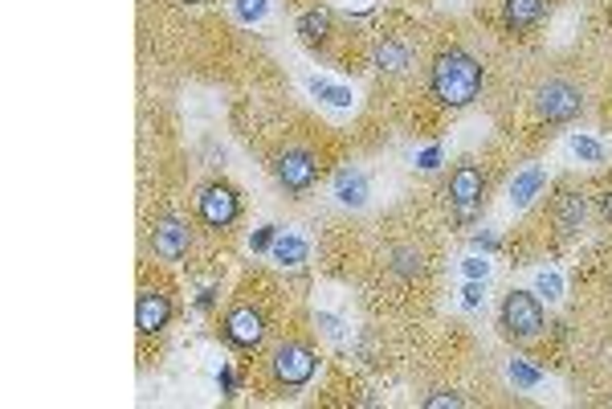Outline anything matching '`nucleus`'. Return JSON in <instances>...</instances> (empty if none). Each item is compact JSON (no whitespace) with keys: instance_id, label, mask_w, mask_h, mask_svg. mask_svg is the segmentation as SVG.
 <instances>
[{"instance_id":"25","label":"nucleus","mask_w":612,"mask_h":409,"mask_svg":"<svg viewBox=\"0 0 612 409\" xmlns=\"http://www.w3.org/2000/svg\"><path fill=\"white\" fill-rule=\"evenodd\" d=\"M482 299H486V279H466V287H461V307L474 312V307H482Z\"/></svg>"},{"instance_id":"32","label":"nucleus","mask_w":612,"mask_h":409,"mask_svg":"<svg viewBox=\"0 0 612 409\" xmlns=\"http://www.w3.org/2000/svg\"><path fill=\"white\" fill-rule=\"evenodd\" d=\"M212 303H217V291H212V287H204V291L196 295V307H201V312H212Z\"/></svg>"},{"instance_id":"14","label":"nucleus","mask_w":612,"mask_h":409,"mask_svg":"<svg viewBox=\"0 0 612 409\" xmlns=\"http://www.w3.org/2000/svg\"><path fill=\"white\" fill-rule=\"evenodd\" d=\"M543 188H547V172L539 164H526L523 172H515V180H510V204H515V209H531Z\"/></svg>"},{"instance_id":"22","label":"nucleus","mask_w":612,"mask_h":409,"mask_svg":"<svg viewBox=\"0 0 612 409\" xmlns=\"http://www.w3.org/2000/svg\"><path fill=\"white\" fill-rule=\"evenodd\" d=\"M535 295L539 299H547V303H559L564 299V279L555 271H539L535 274Z\"/></svg>"},{"instance_id":"12","label":"nucleus","mask_w":612,"mask_h":409,"mask_svg":"<svg viewBox=\"0 0 612 409\" xmlns=\"http://www.w3.org/2000/svg\"><path fill=\"white\" fill-rule=\"evenodd\" d=\"M368 196H372V185H368V176L360 168H339L335 172V201L343 209H364Z\"/></svg>"},{"instance_id":"20","label":"nucleus","mask_w":612,"mask_h":409,"mask_svg":"<svg viewBox=\"0 0 612 409\" xmlns=\"http://www.w3.org/2000/svg\"><path fill=\"white\" fill-rule=\"evenodd\" d=\"M306 87H310V95L323 98L327 107H351V90H347V87H331L327 79H310Z\"/></svg>"},{"instance_id":"19","label":"nucleus","mask_w":612,"mask_h":409,"mask_svg":"<svg viewBox=\"0 0 612 409\" xmlns=\"http://www.w3.org/2000/svg\"><path fill=\"white\" fill-rule=\"evenodd\" d=\"M507 377H510V385H515V389H539V385H543V372H539L531 361H510L507 364Z\"/></svg>"},{"instance_id":"33","label":"nucleus","mask_w":612,"mask_h":409,"mask_svg":"<svg viewBox=\"0 0 612 409\" xmlns=\"http://www.w3.org/2000/svg\"><path fill=\"white\" fill-rule=\"evenodd\" d=\"M600 217H604V221H612V193L600 196Z\"/></svg>"},{"instance_id":"28","label":"nucleus","mask_w":612,"mask_h":409,"mask_svg":"<svg viewBox=\"0 0 612 409\" xmlns=\"http://www.w3.org/2000/svg\"><path fill=\"white\" fill-rule=\"evenodd\" d=\"M318 328H323L327 336H339V331H343V320H339V315H331V312H318Z\"/></svg>"},{"instance_id":"3","label":"nucleus","mask_w":612,"mask_h":409,"mask_svg":"<svg viewBox=\"0 0 612 409\" xmlns=\"http://www.w3.org/2000/svg\"><path fill=\"white\" fill-rule=\"evenodd\" d=\"M535 111L543 123H555V127L575 123L583 115V90L567 79H547L535 90Z\"/></svg>"},{"instance_id":"13","label":"nucleus","mask_w":612,"mask_h":409,"mask_svg":"<svg viewBox=\"0 0 612 409\" xmlns=\"http://www.w3.org/2000/svg\"><path fill=\"white\" fill-rule=\"evenodd\" d=\"M372 66L380 70V74H404V70L412 66V49H409V41H401V38H384V41H376V49H372Z\"/></svg>"},{"instance_id":"27","label":"nucleus","mask_w":612,"mask_h":409,"mask_svg":"<svg viewBox=\"0 0 612 409\" xmlns=\"http://www.w3.org/2000/svg\"><path fill=\"white\" fill-rule=\"evenodd\" d=\"M461 274H466V279H486V274H490V263L474 254V258H466V263H461Z\"/></svg>"},{"instance_id":"23","label":"nucleus","mask_w":612,"mask_h":409,"mask_svg":"<svg viewBox=\"0 0 612 409\" xmlns=\"http://www.w3.org/2000/svg\"><path fill=\"white\" fill-rule=\"evenodd\" d=\"M572 152L583 160V164H604V147L596 144L592 136H572Z\"/></svg>"},{"instance_id":"10","label":"nucleus","mask_w":612,"mask_h":409,"mask_svg":"<svg viewBox=\"0 0 612 409\" xmlns=\"http://www.w3.org/2000/svg\"><path fill=\"white\" fill-rule=\"evenodd\" d=\"M172 323V299L163 291H139V299H135V328H139V336H160L163 328Z\"/></svg>"},{"instance_id":"30","label":"nucleus","mask_w":612,"mask_h":409,"mask_svg":"<svg viewBox=\"0 0 612 409\" xmlns=\"http://www.w3.org/2000/svg\"><path fill=\"white\" fill-rule=\"evenodd\" d=\"M417 164H421V168H425V172H433V168H437V164H441V147H425L421 156H417Z\"/></svg>"},{"instance_id":"2","label":"nucleus","mask_w":612,"mask_h":409,"mask_svg":"<svg viewBox=\"0 0 612 409\" xmlns=\"http://www.w3.org/2000/svg\"><path fill=\"white\" fill-rule=\"evenodd\" d=\"M547 315H543V299L535 291H510L498 307V328L507 340H535L543 331Z\"/></svg>"},{"instance_id":"31","label":"nucleus","mask_w":612,"mask_h":409,"mask_svg":"<svg viewBox=\"0 0 612 409\" xmlns=\"http://www.w3.org/2000/svg\"><path fill=\"white\" fill-rule=\"evenodd\" d=\"M217 385H220V393H225V397H233V393H237V377H233V372H229V369H220Z\"/></svg>"},{"instance_id":"1","label":"nucleus","mask_w":612,"mask_h":409,"mask_svg":"<svg viewBox=\"0 0 612 409\" xmlns=\"http://www.w3.org/2000/svg\"><path fill=\"white\" fill-rule=\"evenodd\" d=\"M482 87H486V70H482V62L469 49L450 46L429 62V95L437 98L441 107L453 111L469 107L482 95Z\"/></svg>"},{"instance_id":"9","label":"nucleus","mask_w":612,"mask_h":409,"mask_svg":"<svg viewBox=\"0 0 612 409\" xmlns=\"http://www.w3.org/2000/svg\"><path fill=\"white\" fill-rule=\"evenodd\" d=\"M152 250L160 263H180V258H188L192 250V230L188 221H180V217H160V221L152 225Z\"/></svg>"},{"instance_id":"8","label":"nucleus","mask_w":612,"mask_h":409,"mask_svg":"<svg viewBox=\"0 0 612 409\" xmlns=\"http://www.w3.org/2000/svg\"><path fill=\"white\" fill-rule=\"evenodd\" d=\"M274 180L286 193H306V188L318 180V160L310 147H286V152H277L274 156Z\"/></svg>"},{"instance_id":"21","label":"nucleus","mask_w":612,"mask_h":409,"mask_svg":"<svg viewBox=\"0 0 612 409\" xmlns=\"http://www.w3.org/2000/svg\"><path fill=\"white\" fill-rule=\"evenodd\" d=\"M266 13H269V0H233V17L241 25H258V21H266Z\"/></svg>"},{"instance_id":"4","label":"nucleus","mask_w":612,"mask_h":409,"mask_svg":"<svg viewBox=\"0 0 612 409\" xmlns=\"http://www.w3.org/2000/svg\"><path fill=\"white\" fill-rule=\"evenodd\" d=\"M269 372H274V380L282 389H306L318 372V356H315V348H306V344H298V340H286V344H277L274 356H269Z\"/></svg>"},{"instance_id":"26","label":"nucleus","mask_w":612,"mask_h":409,"mask_svg":"<svg viewBox=\"0 0 612 409\" xmlns=\"http://www.w3.org/2000/svg\"><path fill=\"white\" fill-rule=\"evenodd\" d=\"M277 234H282L277 225H261V230H253L249 250H253V254H269V250H274V242H277Z\"/></svg>"},{"instance_id":"5","label":"nucleus","mask_w":612,"mask_h":409,"mask_svg":"<svg viewBox=\"0 0 612 409\" xmlns=\"http://www.w3.org/2000/svg\"><path fill=\"white\" fill-rule=\"evenodd\" d=\"M266 315L253 307V303H237V307H229L225 312V320H220V336H225V344L229 348H241V352H258L261 344H266Z\"/></svg>"},{"instance_id":"6","label":"nucleus","mask_w":612,"mask_h":409,"mask_svg":"<svg viewBox=\"0 0 612 409\" xmlns=\"http://www.w3.org/2000/svg\"><path fill=\"white\" fill-rule=\"evenodd\" d=\"M482 193H486V172H482L478 164H458V168H453L445 196H450L453 213H458V221H461V225H469L474 217H478Z\"/></svg>"},{"instance_id":"24","label":"nucleus","mask_w":612,"mask_h":409,"mask_svg":"<svg viewBox=\"0 0 612 409\" xmlns=\"http://www.w3.org/2000/svg\"><path fill=\"white\" fill-rule=\"evenodd\" d=\"M421 405L425 409H461V405H466V397H461V393H453V389H433Z\"/></svg>"},{"instance_id":"16","label":"nucleus","mask_w":612,"mask_h":409,"mask_svg":"<svg viewBox=\"0 0 612 409\" xmlns=\"http://www.w3.org/2000/svg\"><path fill=\"white\" fill-rule=\"evenodd\" d=\"M547 17V0H502V21L510 29H531Z\"/></svg>"},{"instance_id":"29","label":"nucleus","mask_w":612,"mask_h":409,"mask_svg":"<svg viewBox=\"0 0 612 409\" xmlns=\"http://www.w3.org/2000/svg\"><path fill=\"white\" fill-rule=\"evenodd\" d=\"M474 246H478V250H486V254H494L498 246H502V238H498V234H490V230H482V234L474 238Z\"/></svg>"},{"instance_id":"11","label":"nucleus","mask_w":612,"mask_h":409,"mask_svg":"<svg viewBox=\"0 0 612 409\" xmlns=\"http://www.w3.org/2000/svg\"><path fill=\"white\" fill-rule=\"evenodd\" d=\"M583 217H588V196L575 193V188H564V193L555 196V230L564 238L580 234Z\"/></svg>"},{"instance_id":"18","label":"nucleus","mask_w":612,"mask_h":409,"mask_svg":"<svg viewBox=\"0 0 612 409\" xmlns=\"http://www.w3.org/2000/svg\"><path fill=\"white\" fill-rule=\"evenodd\" d=\"M388 266H393L396 279H421L425 274V254L417 250V246H393Z\"/></svg>"},{"instance_id":"17","label":"nucleus","mask_w":612,"mask_h":409,"mask_svg":"<svg viewBox=\"0 0 612 409\" xmlns=\"http://www.w3.org/2000/svg\"><path fill=\"white\" fill-rule=\"evenodd\" d=\"M269 258H274L282 271H294V266H302L306 258H310V242H306V238H298V234H277Z\"/></svg>"},{"instance_id":"7","label":"nucleus","mask_w":612,"mask_h":409,"mask_svg":"<svg viewBox=\"0 0 612 409\" xmlns=\"http://www.w3.org/2000/svg\"><path fill=\"white\" fill-rule=\"evenodd\" d=\"M196 213H201V221L209 230H229L241 217V193L233 185H225V180H209L201 188V196H196Z\"/></svg>"},{"instance_id":"15","label":"nucleus","mask_w":612,"mask_h":409,"mask_svg":"<svg viewBox=\"0 0 612 409\" xmlns=\"http://www.w3.org/2000/svg\"><path fill=\"white\" fill-rule=\"evenodd\" d=\"M331 25H335V13L331 9H306L302 17L294 21V33L306 46H323V41L331 38Z\"/></svg>"}]
</instances>
